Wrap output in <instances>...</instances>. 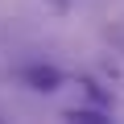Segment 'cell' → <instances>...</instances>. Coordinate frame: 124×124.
Here are the masks:
<instances>
[{
  "label": "cell",
  "instance_id": "cell-1",
  "mask_svg": "<svg viewBox=\"0 0 124 124\" xmlns=\"http://www.w3.org/2000/svg\"><path fill=\"white\" fill-rule=\"evenodd\" d=\"M25 83H33V91H58L62 87V75L54 66H29L25 70Z\"/></svg>",
  "mask_w": 124,
  "mask_h": 124
},
{
  "label": "cell",
  "instance_id": "cell-4",
  "mask_svg": "<svg viewBox=\"0 0 124 124\" xmlns=\"http://www.w3.org/2000/svg\"><path fill=\"white\" fill-rule=\"evenodd\" d=\"M50 8H54V13H66V8H70V0H50Z\"/></svg>",
  "mask_w": 124,
  "mask_h": 124
},
{
  "label": "cell",
  "instance_id": "cell-3",
  "mask_svg": "<svg viewBox=\"0 0 124 124\" xmlns=\"http://www.w3.org/2000/svg\"><path fill=\"white\" fill-rule=\"evenodd\" d=\"M108 41H112V46H120V50H124V17H120V21H116V25H108Z\"/></svg>",
  "mask_w": 124,
  "mask_h": 124
},
{
  "label": "cell",
  "instance_id": "cell-2",
  "mask_svg": "<svg viewBox=\"0 0 124 124\" xmlns=\"http://www.w3.org/2000/svg\"><path fill=\"white\" fill-rule=\"evenodd\" d=\"M66 120H83V124H103V112H83V108H70Z\"/></svg>",
  "mask_w": 124,
  "mask_h": 124
}]
</instances>
